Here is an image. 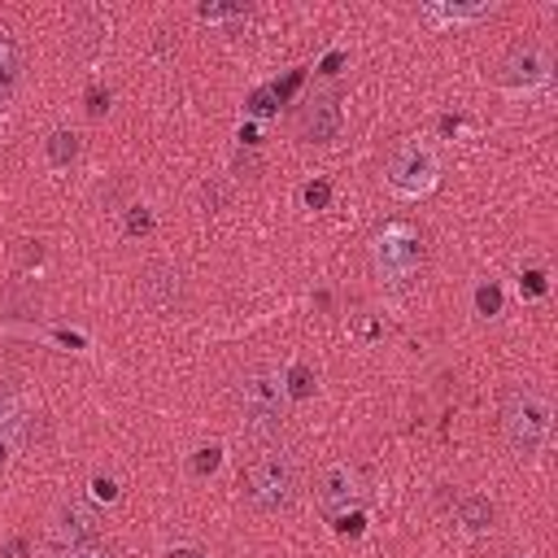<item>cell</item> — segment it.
<instances>
[{"instance_id":"cell-1","label":"cell","mask_w":558,"mask_h":558,"mask_svg":"<svg viewBox=\"0 0 558 558\" xmlns=\"http://www.w3.org/2000/svg\"><path fill=\"white\" fill-rule=\"evenodd\" d=\"M235 410H240V427L257 440L279 436L283 414H288V384L275 366H253L235 379Z\"/></svg>"},{"instance_id":"cell-2","label":"cell","mask_w":558,"mask_h":558,"mask_svg":"<svg viewBox=\"0 0 558 558\" xmlns=\"http://www.w3.org/2000/svg\"><path fill=\"white\" fill-rule=\"evenodd\" d=\"M244 501L257 510V514H279L296 501V488H301V471H296V458L283 453V449H270V453H257L248 466H244Z\"/></svg>"},{"instance_id":"cell-3","label":"cell","mask_w":558,"mask_h":558,"mask_svg":"<svg viewBox=\"0 0 558 558\" xmlns=\"http://www.w3.org/2000/svg\"><path fill=\"white\" fill-rule=\"evenodd\" d=\"M549 427H554V410L541 392L532 388H514L501 405V436L506 445L519 453V458H536L549 440Z\"/></svg>"},{"instance_id":"cell-4","label":"cell","mask_w":558,"mask_h":558,"mask_svg":"<svg viewBox=\"0 0 558 558\" xmlns=\"http://www.w3.org/2000/svg\"><path fill=\"white\" fill-rule=\"evenodd\" d=\"M371 262L379 270V279L388 283H405L418 275L423 266V235L410 222H388L375 240H371Z\"/></svg>"},{"instance_id":"cell-5","label":"cell","mask_w":558,"mask_h":558,"mask_svg":"<svg viewBox=\"0 0 558 558\" xmlns=\"http://www.w3.org/2000/svg\"><path fill=\"white\" fill-rule=\"evenodd\" d=\"M384 179H388V187H392L397 196L418 201V196H427V192L440 183V157H436L427 144L410 140V144H401V148L388 157Z\"/></svg>"},{"instance_id":"cell-6","label":"cell","mask_w":558,"mask_h":558,"mask_svg":"<svg viewBox=\"0 0 558 558\" xmlns=\"http://www.w3.org/2000/svg\"><path fill=\"white\" fill-rule=\"evenodd\" d=\"M314 497H318V510H323L331 523H340V527H357V510H362V497H366L357 466H349V462H331V466L318 475Z\"/></svg>"},{"instance_id":"cell-7","label":"cell","mask_w":558,"mask_h":558,"mask_svg":"<svg viewBox=\"0 0 558 558\" xmlns=\"http://www.w3.org/2000/svg\"><path fill=\"white\" fill-rule=\"evenodd\" d=\"M549 78H554V61H549V52L536 48V44L514 48V52L501 61V87H506V92L532 96V92L549 87Z\"/></svg>"},{"instance_id":"cell-8","label":"cell","mask_w":558,"mask_h":558,"mask_svg":"<svg viewBox=\"0 0 558 558\" xmlns=\"http://www.w3.org/2000/svg\"><path fill=\"white\" fill-rule=\"evenodd\" d=\"M340 126H344L340 96L318 92V96L305 100V109H301V126H296V131H301L305 144H331V140L340 135Z\"/></svg>"},{"instance_id":"cell-9","label":"cell","mask_w":558,"mask_h":558,"mask_svg":"<svg viewBox=\"0 0 558 558\" xmlns=\"http://www.w3.org/2000/svg\"><path fill=\"white\" fill-rule=\"evenodd\" d=\"M96 510L87 501H61V510L52 514V527H48V541H52V554L70 549V545H83V541H96Z\"/></svg>"},{"instance_id":"cell-10","label":"cell","mask_w":558,"mask_h":558,"mask_svg":"<svg viewBox=\"0 0 558 558\" xmlns=\"http://www.w3.org/2000/svg\"><path fill=\"white\" fill-rule=\"evenodd\" d=\"M179 270H170V266H148L144 270V296L157 305V310H174V301H179Z\"/></svg>"},{"instance_id":"cell-11","label":"cell","mask_w":558,"mask_h":558,"mask_svg":"<svg viewBox=\"0 0 558 558\" xmlns=\"http://www.w3.org/2000/svg\"><path fill=\"white\" fill-rule=\"evenodd\" d=\"M488 13H493L488 0H480V4H427V9H423V17L436 22V26H449V22H475V17H488Z\"/></svg>"},{"instance_id":"cell-12","label":"cell","mask_w":558,"mask_h":558,"mask_svg":"<svg viewBox=\"0 0 558 558\" xmlns=\"http://www.w3.org/2000/svg\"><path fill=\"white\" fill-rule=\"evenodd\" d=\"M493 519H497V506H493L488 497H462V501H458V523H462L466 532H488Z\"/></svg>"},{"instance_id":"cell-13","label":"cell","mask_w":558,"mask_h":558,"mask_svg":"<svg viewBox=\"0 0 558 558\" xmlns=\"http://www.w3.org/2000/svg\"><path fill=\"white\" fill-rule=\"evenodd\" d=\"M44 157H48V166H70L74 157H78V135L74 131H52L48 135V144H44Z\"/></svg>"},{"instance_id":"cell-14","label":"cell","mask_w":558,"mask_h":558,"mask_svg":"<svg viewBox=\"0 0 558 558\" xmlns=\"http://www.w3.org/2000/svg\"><path fill=\"white\" fill-rule=\"evenodd\" d=\"M17 61H22V52H17V39L0 26V83H9L13 74H17Z\"/></svg>"},{"instance_id":"cell-15","label":"cell","mask_w":558,"mask_h":558,"mask_svg":"<svg viewBox=\"0 0 558 558\" xmlns=\"http://www.w3.org/2000/svg\"><path fill=\"white\" fill-rule=\"evenodd\" d=\"M283 384H288V397H310V392H314V375H310V366H292V375H288Z\"/></svg>"},{"instance_id":"cell-16","label":"cell","mask_w":558,"mask_h":558,"mask_svg":"<svg viewBox=\"0 0 558 558\" xmlns=\"http://www.w3.org/2000/svg\"><path fill=\"white\" fill-rule=\"evenodd\" d=\"M57 558H113L100 541H83V545H70V549H61Z\"/></svg>"},{"instance_id":"cell-17","label":"cell","mask_w":558,"mask_h":558,"mask_svg":"<svg viewBox=\"0 0 558 558\" xmlns=\"http://www.w3.org/2000/svg\"><path fill=\"white\" fill-rule=\"evenodd\" d=\"M9 423H17V397H13V388H0V427H9Z\"/></svg>"},{"instance_id":"cell-18","label":"cell","mask_w":558,"mask_h":558,"mask_svg":"<svg viewBox=\"0 0 558 558\" xmlns=\"http://www.w3.org/2000/svg\"><path fill=\"white\" fill-rule=\"evenodd\" d=\"M475 305H480L484 314H497V305H501V296H497V288H480V292H475Z\"/></svg>"},{"instance_id":"cell-19","label":"cell","mask_w":558,"mask_h":558,"mask_svg":"<svg viewBox=\"0 0 558 558\" xmlns=\"http://www.w3.org/2000/svg\"><path fill=\"white\" fill-rule=\"evenodd\" d=\"M327 196H331V187H327V183H310V187H305V201H310L314 209H323V205H327Z\"/></svg>"},{"instance_id":"cell-20","label":"cell","mask_w":558,"mask_h":558,"mask_svg":"<svg viewBox=\"0 0 558 558\" xmlns=\"http://www.w3.org/2000/svg\"><path fill=\"white\" fill-rule=\"evenodd\" d=\"M222 462V449H201V458H196V471H214Z\"/></svg>"},{"instance_id":"cell-21","label":"cell","mask_w":558,"mask_h":558,"mask_svg":"<svg viewBox=\"0 0 558 558\" xmlns=\"http://www.w3.org/2000/svg\"><path fill=\"white\" fill-rule=\"evenodd\" d=\"M26 549H31V545H26L22 536H13V541L4 545V558H26Z\"/></svg>"},{"instance_id":"cell-22","label":"cell","mask_w":558,"mask_h":558,"mask_svg":"<svg viewBox=\"0 0 558 558\" xmlns=\"http://www.w3.org/2000/svg\"><path fill=\"white\" fill-rule=\"evenodd\" d=\"M126 227H131V231H148V227H153V218L140 209V214H131V222H126Z\"/></svg>"},{"instance_id":"cell-23","label":"cell","mask_w":558,"mask_h":558,"mask_svg":"<svg viewBox=\"0 0 558 558\" xmlns=\"http://www.w3.org/2000/svg\"><path fill=\"white\" fill-rule=\"evenodd\" d=\"M92 488H96V497H105V501H109V497H113V493H118V488H113V480H96V484H92Z\"/></svg>"},{"instance_id":"cell-24","label":"cell","mask_w":558,"mask_h":558,"mask_svg":"<svg viewBox=\"0 0 558 558\" xmlns=\"http://www.w3.org/2000/svg\"><path fill=\"white\" fill-rule=\"evenodd\" d=\"M170 558H205L201 549H170Z\"/></svg>"},{"instance_id":"cell-25","label":"cell","mask_w":558,"mask_h":558,"mask_svg":"<svg viewBox=\"0 0 558 558\" xmlns=\"http://www.w3.org/2000/svg\"><path fill=\"white\" fill-rule=\"evenodd\" d=\"M0 462H4V440H0Z\"/></svg>"},{"instance_id":"cell-26","label":"cell","mask_w":558,"mask_h":558,"mask_svg":"<svg viewBox=\"0 0 558 558\" xmlns=\"http://www.w3.org/2000/svg\"><path fill=\"white\" fill-rule=\"evenodd\" d=\"M510 558H532V554H510Z\"/></svg>"}]
</instances>
